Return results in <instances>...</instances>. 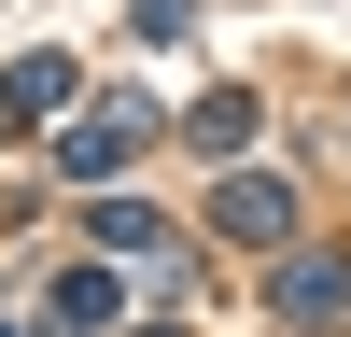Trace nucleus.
I'll return each instance as SVG.
<instances>
[{
  "label": "nucleus",
  "instance_id": "f03ea898",
  "mask_svg": "<svg viewBox=\"0 0 351 337\" xmlns=\"http://www.w3.org/2000/svg\"><path fill=\"white\" fill-rule=\"evenodd\" d=\"M211 225L253 239V253H281V239H295V183H281V168H225V183H211Z\"/></svg>",
  "mask_w": 351,
  "mask_h": 337
},
{
  "label": "nucleus",
  "instance_id": "39448f33",
  "mask_svg": "<svg viewBox=\"0 0 351 337\" xmlns=\"http://www.w3.org/2000/svg\"><path fill=\"white\" fill-rule=\"evenodd\" d=\"M127 295H141V281H127V253H112V267H56V281H43V309H56V323H112Z\"/></svg>",
  "mask_w": 351,
  "mask_h": 337
},
{
  "label": "nucleus",
  "instance_id": "f257e3e1",
  "mask_svg": "<svg viewBox=\"0 0 351 337\" xmlns=\"http://www.w3.org/2000/svg\"><path fill=\"white\" fill-rule=\"evenodd\" d=\"M141 140H155V99H112V112H84V127H56V155H43V168H56V183H84V197H99L112 168L141 155Z\"/></svg>",
  "mask_w": 351,
  "mask_h": 337
},
{
  "label": "nucleus",
  "instance_id": "423d86ee",
  "mask_svg": "<svg viewBox=\"0 0 351 337\" xmlns=\"http://www.w3.org/2000/svg\"><path fill=\"white\" fill-rule=\"evenodd\" d=\"M183 140H197V155H253V99H239V84H211V99L183 112Z\"/></svg>",
  "mask_w": 351,
  "mask_h": 337
},
{
  "label": "nucleus",
  "instance_id": "0eeeda50",
  "mask_svg": "<svg viewBox=\"0 0 351 337\" xmlns=\"http://www.w3.org/2000/svg\"><path fill=\"white\" fill-rule=\"evenodd\" d=\"M127 28H141V42H183V28H197V0H127Z\"/></svg>",
  "mask_w": 351,
  "mask_h": 337
},
{
  "label": "nucleus",
  "instance_id": "7ed1b4c3",
  "mask_svg": "<svg viewBox=\"0 0 351 337\" xmlns=\"http://www.w3.org/2000/svg\"><path fill=\"white\" fill-rule=\"evenodd\" d=\"M267 309H281V323H351V253H295V239H281Z\"/></svg>",
  "mask_w": 351,
  "mask_h": 337
},
{
  "label": "nucleus",
  "instance_id": "20e7f679",
  "mask_svg": "<svg viewBox=\"0 0 351 337\" xmlns=\"http://www.w3.org/2000/svg\"><path fill=\"white\" fill-rule=\"evenodd\" d=\"M43 112H71V56H14V71H0V127H43Z\"/></svg>",
  "mask_w": 351,
  "mask_h": 337
}]
</instances>
